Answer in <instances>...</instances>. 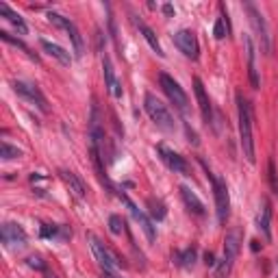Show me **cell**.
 Segmentation results:
<instances>
[{
  "mask_svg": "<svg viewBox=\"0 0 278 278\" xmlns=\"http://www.w3.org/2000/svg\"><path fill=\"white\" fill-rule=\"evenodd\" d=\"M204 170H207V178L211 181V185H213V196H215V209H217V219L224 224V222L228 219V213H230V198H228L226 183H224L222 178H217L215 174H211V170H209L207 165H204Z\"/></svg>",
  "mask_w": 278,
  "mask_h": 278,
  "instance_id": "obj_3",
  "label": "cell"
},
{
  "mask_svg": "<svg viewBox=\"0 0 278 278\" xmlns=\"http://www.w3.org/2000/svg\"><path fill=\"white\" fill-rule=\"evenodd\" d=\"M118 196H120V200H122V202L128 207V211L133 213V217L139 222V226H141V230H144L146 239H148L150 244H154V241H156V230H154V224L150 222V217H148V215H146L144 211H139V209H137V204H135L133 200H130V198L126 196V193H122V191H120Z\"/></svg>",
  "mask_w": 278,
  "mask_h": 278,
  "instance_id": "obj_5",
  "label": "cell"
},
{
  "mask_svg": "<svg viewBox=\"0 0 278 278\" xmlns=\"http://www.w3.org/2000/svg\"><path fill=\"white\" fill-rule=\"evenodd\" d=\"M13 89H15V93H20L22 98L31 100L33 104H37L39 111L48 113V102H46L44 93L39 92L37 85H31V83H24V81H15V83H13Z\"/></svg>",
  "mask_w": 278,
  "mask_h": 278,
  "instance_id": "obj_9",
  "label": "cell"
},
{
  "mask_svg": "<svg viewBox=\"0 0 278 278\" xmlns=\"http://www.w3.org/2000/svg\"><path fill=\"white\" fill-rule=\"evenodd\" d=\"M148 204H150L152 217H156V219H163V217H165V207H163V202H161V200H154V198H150Z\"/></svg>",
  "mask_w": 278,
  "mask_h": 278,
  "instance_id": "obj_26",
  "label": "cell"
},
{
  "mask_svg": "<svg viewBox=\"0 0 278 278\" xmlns=\"http://www.w3.org/2000/svg\"><path fill=\"white\" fill-rule=\"evenodd\" d=\"M0 15H4V18H7L9 22H11V24L15 26V29H18L20 33H22V35H26V33H29V29H26L24 20L20 18V15L15 13V11H11V9H9L7 4H4V2H0Z\"/></svg>",
  "mask_w": 278,
  "mask_h": 278,
  "instance_id": "obj_22",
  "label": "cell"
},
{
  "mask_svg": "<svg viewBox=\"0 0 278 278\" xmlns=\"http://www.w3.org/2000/svg\"><path fill=\"white\" fill-rule=\"evenodd\" d=\"M139 26V31H141V35H144V39L148 41V46L152 50L156 52V55L159 57H165V52H163V48H161V44H159V39H156V35H154V31L150 29V26H146L144 22H141V20H137V22H135Z\"/></svg>",
  "mask_w": 278,
  "mask_h": 278,
  "instance_id": "obj_21",
  "label": "cell"
},
{
  "mask_svg": "<svg viewBox=\"0 0 278 278\" xmlns=\"http://www.w3.org/2000/svg\"><path fill=\"white\" fill-rule=\"evenodd\" d=\"M174 44H176V48L187 57V59L196 61L198 57H200V46H198V39H196V35H193L189 29L178 31V33L174 35Z\"/></svg>",
  "mask_w": 278,
  "mask_h": 278,
  "instance_id": "obj_7",
  "label": "cell"
},
{
  "mask_svg": "<svg viewBox=\"0 0 278 278\" xmlns=\"http://www.w3.org/2000/svg\"><path fill=\"white\" fill-rule=\"evenodd\" d=\"M237 113H239V141L248 163H254V137H252V109L241 93H237Z\"/></svg>",
  "mask_w": 278,
  "mask_h": 278,
  "instance_id": "obj_1",
  "label": "cell"
},
{
  "mask_svg": "<svg viewBox=\"0 0 278 278\" xmlns=\"http://www.w3.org/2000/svg\"><path fill=\"white\" fill-rule=\"evenodd\" d=\"M204 263H207L209 267H215V256H213V252H204Z\"/></svg>",
  "mask_w": 278,
  "mask_h": 278,
  "instance_id": "obj_31",
  "label": "cell"
},
{
  "mask_svg": "<svg viewBox=\"0 0 278 278\" xmlns=\"http://www.w3.org/2000/svg\"><path fill=\"white\" fill-rule=\"evenodd\" d=\"M39 46H41V48H44L46 52H48L52 59L59 61L61 65H70V63H72V55H70V52H67L65 48H61L59 44H55V41L41 37V39H39Z\"/></svg>",
  "mask_w": 278,
  "mask_h": 278,
  "instance_id": "obj_16",
  "label": "cell"
},
{
  "mask_svg": "<svg viewBox=\"0 0 278 278\" xmlns=\"http://www.w3.org/2000/svg\"><path fill=\"white\" fill-rule=\"evenodd\" d=\"M109 230H111V235H122L124 233V219L120 217V215H111V217H109Z\"/></svg>",
  "mask_w": 278,
  "mask_h": 278,
  "instance_id": "obj_27",
  "label": "cell"
},
{
  "mask_svg": "<svg viewBox=\"0 0 278 278\" xmlns=\"http://www.w3.org/2000/svg\"><path fill=\"white\" fill-rule=\"evenodd\" d=\"M87 239H89V246H92V252H93V256H96L98 265L102 267V272H111V270H113V265H115V263H113V261H115V259H113V254L109 252L107 248H104V244H102V241L98 239L93 233H89V235H87Z\"/></svg>",
  "mask_w": 278,
  "mask_h": 278,
  "instance_id": "obj_10",
  "label": "cell"
},
{
  "mask_svg": "<svg viewBox=\"0 0 278 278\" xmlns=\"http://www.w3.org/2000/svg\"><path fill=\"white\" fill-rule=\"evenodd\" d=\"M0 156H2L4 161H11V159H18V156H22V152L15 148V146L9 144V141H2V144H0Z\"/></svg>",
  "mask_w": 278,
  "mask_h": 278,
  "instance_id": "obj_25",
  "label": "cell"
},
{
  "mask_svg": "<svg viewBox=\"0 0 278 278\" xmlns=\"http://www.w3.org/2000/svg\"><path fill=\"white\" fill-rule=\"evenodd\" d=\"M61 233V226H48V224H44V226H41V237H57V235Z\"/></svg>",
  "mask_w": 278,
  "mask_h": 278,
  "instance_id": "obj_28",
  "label": "cell"
},
{
  "mask_svg": "<svg viewBox=\"0 0 278 278\" xmlns=\"http://www.w3.org/2000/svg\"><path fill=\"white\" fill-rule=\"evenodd\" d=\"M246 52H248V78H250V85L252 89H259L261 87V81H259V74H256V63H254V46H252V39L246 37Z\"/></svg>",
  "mask_w": 278,
  "mask_h": 278,
  "instance_id": "obj_19",
  "label": "cell"
},
{
  "mask_svg": "<svg viewBox=\"0 0 278 278\" xmlns=\"http://www.w3.org/2000/svg\"><path fill=\"white\" fill-rule=\"evenodd\" d=\"M159 154H161V161H163V163L170 167L174 174H189V165H187V161L183 159L178 152L170 150L167 146L161 144L159 146Z\"/></svg>",
  "mask_w": 278,
  "mask_h": 278,
  "instance_id": "obj_11",
  "label": "cell"
},
{
  "mask_svg": "<svg viewBox=\"0 0 278 278\" xmlns=\"http://www.w3.org/2000/svg\"><path fill=\"white\" fill-rule=\"evenodd\" d=\"M246 11L250 13L254 29L259 31V37H261V46H263V52H265V55H270V48H272V46H270V31H267V24H265L263 15L256 11V7H254V4H250V2H246Z\"/></svg>",
  "mask_w": 278,
  "mask_h": 278,
  "instance_id": "obj_12",
  "label": "cell"
},
{
  "mask_svg": "<svg viewBox=\"0 0 278 278\" xmlns=\"http://www.w3.org/2000/svg\"><path fill=\"white\" fill-rule=\"evenodd\" d=\"M259 228L263 230V235L267 239H272V202L270 200H263V209H261V213H259Z\"/></svg>",
  "mask_w": 278,
  "mask_h": 278,
  "instance_id": "obj_20",
  "label": "cell"
},
{
  "mask_svg": "<svg viewBox=\"0 0 278 278\" xmlns=\"http://www.w3.org/2000/svg\"><path fill=\"white\" fill-rule=\"evenodd\" d=\"M159 83H161V87H163V92H165V96L170 98V102L174 104L176 109H181V111H185L187 109V93L183 92V87L178 85V83L172 78L170 74H161L159 76Z\"/></svg>",
  "mask_w": 278,
  "mask_h": 278,
  "instance_id": "obj_4",
  "label": "cell"
},
{
  "mask_svg": "<svg viewBox=\"0 0 278 278\" xmlns=\"http://www.w3.org/2000/svg\"><path fill=\"white\" fill-rule=\"evenodd\" d=\"M176 263L183 265V267H191L193 263H196V250L187 248L185 252H176Z\"/></svg>",
  "mask_w": 278,
  "mask_h": 278,
  "instance_id": "obj_24",
  "label": "cell"
},
{
  "mask_svg": "<svg viewBox=\"0 0 278 278\" xmlns=\"http://www.w3.org/2000/svg\"><path fill=\"white\" fill-rule=\"evenodd\" d=\"M241 230L239 228H230L226 233V237H224V259L228 261V263H235V259H237L239 250H241Z\"/></svg>",
  "mask_w": 278,
  "mask_h": 278,
  "instance_id": "obj_13",
  "label": "cell"
},
{
  "mask_svg": "<svg viewBox=\"0 0 278 278\" xmlns=\"http://www.w3.org/2000/svg\"><path fill=\"white\" fill-rule=\"evenodd\" d=\"M102 72H104V83H107L109 93H111L113 98H122V83H120L118 76H115V70H113L109 57H104L102 59Z\"/></svg>",
  "mask_w": 278,
  "mask_h": 278,
  "instance_id": "obj_15",
  "label": "cell"
},
{
  "mask_svg": "<svg viewBox=\"0 0 278 278\" xmlns=\"http://www.w3.org/2000/svg\"><path fill=\"white\" fill-rule=\"evenodd\" d=\"M178 191H181V198H183V202H185V207L189 209L193 215H204V204H202L200 198L191 191V187L181 185V189H178Z\"/></svg>",
  "mask_w": 278,
  "mask_h": 278,
  "instance_id": "obj_17",
  "label": "cell"
},
{
  "mask_svg": "<svg viewBox=\"0 0 278 278\" xmlns=\"http://www.w3.org/2000/svg\"><path fill=\"white\" fill-rule=\"evenodd\" d=\"M163 11H165V15H172V13H174V9H172V4H165Z\"/></svg>",
  "mask_w": 278,
  "mask_h": 278,
  "instance_id": "obj_32",
  "label": "cell"
},
{
  "mask_svg": "<svg viewBox=\"0 0 278 278\" xmlns=\"http://www.w3.org/2000/svg\"><path fill=\"white\" fill-rule=\"evenodd\" d=\"M48 20L55 26H59V29H63L65 33H67V37L72 39V44H74V52H76V57H83V37H81V33H78V29H76V24L72 22V20H67L63 18V15H59V13H48Z\"/></svg>",
  "mask_w": 278,
  "mask_h": 278,
  "instance_id": "obj_6",
  "label": "cell"
},
{
  "mask_svg": "<svg viewBox=\"0 0 278 278\" xmlns=\"http://www.w3.org/2000/svg\"><path fill=\"white\" fill-rule=\"evenodd\" d=\"M0 37H2L4 41H7V44H11V46H15V48H20V50H24V52H26V55H29V57H31V59H35V61H37V57H35V55H33V52H31V48H29V46H26V44H24V41H22V39H18V37H13V35H11V33H7V31H0Z\"/></svg>",
  "mask_w": 278,
  "mask_h": 278,
  "instance_id": "obj_23",
  "label": "cell"
},
{
  "mask_svg": "<svg viewBox=\"0 0 278 278\" xmlns=\"http://www.w3.org/2000/svg\"><path fill=\"white\" fill-rule=\"evenodd\" d=\"M270 185H272V191L278 193V174H276L274 161H270Z\"/></svg>",
  "mask_w": 278,
  "mask_h": 278,
  "instance_id": "obj_29",
  "label": "cell"
},
{
  "mask_svg": "<svg viewBox=\"0 0 278 278\" xmlns=\"http://www.w3.org/2000/svg\"><path fill=\"white\" fill-rule=\"evenodd\" d=\"M26 263H29L31 267H35V270H46V263L39 259V256H29V259H26Z\"/></svg>",
  "mask_w": 278,
  "mask_h": 278,
  "instance_id": "obj_30",
  "label": "cell"
},
{
  "mask_svg": "<svg viewBox=\"0 0 278 278\" xmlns=\"http://www.w3.org/2000/svg\"><path fill=\"white\" fill-rule=\"evenodd\" d=\"M0 239L7 248H24L26 246V233L22 226L13 222H4L2 228H0Z\"/></svg>",
  "mask_w": 278,
  "mask_h": 278,
  "instance_id": "obj_8",
  "label": "cell"
},
{
  "mask_svg": "<svg viewBox=\"0 0 278 278\" xmlns=\"http://www.w3.org/2000/svg\"><path fill=\"white\" fill-rule=\"evenodd\" d=\"M193 92H196V100H198V107H200V113H202L204 122H207V124H211V120H213L211 100H209V96H207V89H204L202 81H200V78H198V76L193 78Z\"/></svg>",
  "mask_w": 278,
  "mask_h": 278,
  "instance_id": "obj_14",
  "label": "cell"
},
{
  "mask_svg": "<svg viewBox=\"0 0 278 278\" xmlns=\"http://www.w3.org/2000/svg\"><path fill=\"white\" fill-rule=\"evenodd\" d=\"M61 178H63V183L70 187V191L74 193L78 200H83V198L87 196V189H85V185H83V181L78 178V174H74V172H70V170H61Z\"/></svg>",
  "mask_w": 278,
  "mask_h": 278,
  "instance_id": "obj_18",
  "label": "cell"
},
{
  "mask_svg": "<svg viewBox=\"0 0 278 278\" xmlns=\"http://www.w3.org/2000/svg\"><path fill=\"white\" fill-rule=\"evenodd\" d=\"M144 109H146V113H148V118H150L152 122H154L161 130H165V133H172V130L176 128V122H174V118H172L170 109H167L165 104L154 96V93L148 92V93L144 96Z\"/></svg>",
  "mask_w": 278,
  "mask_h": 278,
  "instance_id": "obj_2",
  "label": "cell"
}]
</instances>
